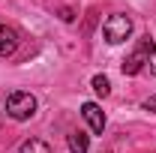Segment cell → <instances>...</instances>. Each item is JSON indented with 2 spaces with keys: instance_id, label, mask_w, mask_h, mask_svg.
I'll list each match as a JSON object with an SVG mask.
<instances>
[{
  "instance_id": "6da1fadb",
  "label": "cell",
  "mask_w": 156,
  "mask_h": 153,
  "mask_svg": "<svg viewBox=\"0 0 156 153\" xmlns=\"http://www.w3.org/2000/svg\"><path fill=\"white\" fill-rule=\"evenodd\" d=\"M153 54H156L153 39H150V36H141V42L135 45V51L123 60V66H120V69H123V75H138V72L150 63V57H153Z\"/></svg>"
},
{
  "instance_id": "7a4b0ae2",
  "label": "cell",
  "mask_w": 156,
  "mask_h": 153,
  "mask_svg": "<svg viewBox=\"0 0 156 153\" xmlns=\"http://www.w3.org/2000/svg\"><path fill=\"white\" fill-rule=\"evenodd\" d=\"M6 114L12 120H30L36 114V96L27 90H15L6 96Z\"/></svg>"
},
{
  "instance_id": "3957f363",
  "label": "cell",
  "mask_w": 156,
  "mask_h": 153,
  "mask_svg": "<svg viewBox=\"0 0 156 153\" xmlns=\"http://www.w3.org/2000/svg\"><path fill=\"white\" fill-rule=\"evenodd\" d=\"M102 33H105V42H111V45H120V42H126L129 33H132V18L129 15H108V21L102 24Z\"/></svg>"
},
{
  "instance_id": "277c9868",
  "label": "cell",
  "mask_w": 156,
  "mask_h": 153,
  "mask_svg": "<svg viewBox=\"0 0 156 153\" xmlns=\"http://www.w3.org/2000/svg\"><path fill=\"white\" fill-rule=\"evenodd\" d=\"M81 117L87 120L90 132H96V135L105 132V114H102V108H99L96 102H84V105H81Z\"/></svg>"
},
{
  "instance_id": "5b68a950",
  "label": "cell",
  "mask_w": 156,
  "mask_h": 153,
  "mask_svg": "<svg viewBox=\"0 0 156 153\" xmlns=\"http://www.w3.org/2000/svg\"><path fill=\"white\" fill-rule=\"evenodd\" d=\"M15 48H18V36H15V30H9L6 24H0V57H9Z\"/></svg>"
},
{
  "instance_id": "8992f818",
  "label": "cell",
  "mask_w": 156,
  "mask_h": 153,
  "mask_svg": "<svg viewBox=\"0 0 156 153\" xmlns=\"http://www.w3.org/2000/svg\"><path fill=\"white\" fill-rule=\"evenodd\" d=\"M87 147H90V138H87V132H69V153H87Z\"/></svg>"
},
{
  "instance_id": "52a82bcc",
  "label": "cell",
  "mask_w": 156,
  "mask_h": 153,
  "mask_svg": "<svg viewBox=\"0 0 156 153\" xmlns=\"http://www.w3.org/2000/svg\"><path fill=\"white\" fill-rule=\"evenodd\" d=\"M18 153H51V147H48L45 141H39V138H30V141H24V144H21Z\"/></svg>"
},
{
  "instance_id": "ba28073f",
  "label": "cell",
  "mask_w": 156,
  "mask_h": 153,
  "mask_svg": "<svg viewBox=\"0 0 156 153\" xmlns=\"http://www.w3.org/2000/svg\"><path fill=\"white\" fill-rule=\"evenodd\" d=\"M90 84H93V93H96V96H102V99L111 93V81H108L105 75H93V81H90Z\"/></svg>"
},
{
  "instance_id": "9c48e42d",
  "label": "cell",
  "mask_w": 156,
  "mask_h": 153,
  "mask_svg": "<svg viewBox=\"0 0 156 153\" xmlns=\"http://www.w3.org/2000/svg\"><path fill=\"white\" fill-rule=\"evenodd\" d=\"M144 111H156V96H150V99H144Z\"/></svg>"
},
{
  "instance_id": "30bf717a",
  "label": "cell",
  "mask_w": 156,
  "mask_h": 153,
  "mask_svg": "<svg viewBox=\"0 0 156 153\" xmlns=\"http://www.w3.org/2000/svg\"><path fill=\"white\" fill-rule=\"evenodd\" d=\"M150 69H153V75H156V54L150 57Z\"/></svg>"
},
{
  "instance_id": "8fae6325",
  "label": "cell",
  "mask_w": 156,
  "mask_h": 153,
  "mask_svg": "<svg viewBox=\"0 0 156 153\" xmlns=\"http://www.w3.org/2000/svg\"><path fill=\"white\" fill-rule=\"evenodd\" d=\"M105 153H111V150H105Z\"/></svg>"
}]
</instances>
